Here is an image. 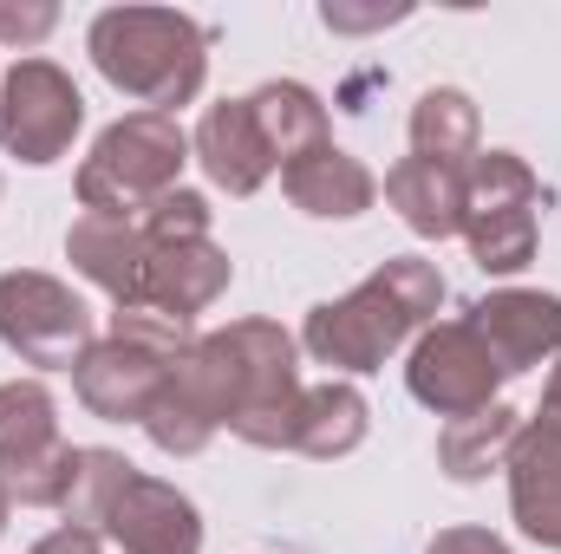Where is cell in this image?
<instances>
[{
  "mask_svg": "<svg viewBox=\"0 0 561 554\" xmlns=\"http://www.w3.org/2000/svg\"><path fill=\"white\" fill-rule=\"evenodd\" d=\"M437 307H444V275H437V262H424V255H392V262H379L373 275L359 280L353 293L320 300V307L307 313V326H300V346H307L320 366H333V372H346V379H366V372H379L399 346H412L424 326H437Z\"/></svg>",
  "mask_w": 561,
  "mask_h": 554,
  "instance_id": "obj_1",
  "label": "cell"
},
{
  "mask_svg": "<svg viewBox=\"0 0 561 554\" xmlns=\"http://www.w3.org/2000/svg\"><path fill=\"white\" fill-rule=\"evenodd\" d=\"M85 53L112 92L163 118H176L209 79V26L176 7H105L85 33Z\"/></svg>",
  "mask_w": 561,
  "mask_h": 554,
  "instance_id": "obj_2",
  "label": "cell"
},
{
  "mask_svg": "<svg viewBox=\"0 0 561 554\" xmlns=\"http://www.w3.org/2000/svg\"><path fill=\"white\" fill-rule=\"evenodd\" d=\"M190 346H196L190 320H170V313H150V307H118L112 326L99 333V346L72 366V392L105 424H144L163 379H170V366Z\"/></svg>",
  "mask_w": 561,
  "mask_h": 554,
  "instance_id": "obj_3",
  "label": "cell"
},
{
  "mask_svg": "<svg viewBox=\"0 0 561 554\" xmlns=\"http://www.w3.org/2000/svg\"><path fill=\"white\" fill-rule=\"evenodd\" d=\"M190 163V131L163 112H125L118 125H105L92 157L79 163V209L85 216H125L138 222L150 203H163L170 189H183Z\"/></svg>",
  "mask_w": 561,
  "mask_h": 554,
  "instance_id": "obj_4",
  "label": "cell"
},
{
  "mask_svg": "<svg viewBox=\"0 0 561 554\" xmlns=\"http://www.w3.org/2000/svg\"><path fill=\"white\" fill-rule=\"evenodd\" d=\"M542 183L516 150H477L463 170V242L483 275H523L542 242Z\"/></svg>",
  "mask_w": 561,
  "mask_h": 554,
  "instance_id": "obj_5",
  "label": "cell"
},
{
  "mask_svg": "<svg viewBox=\"0 0 561 554\" xmlns=\"http://www.w3.org/2000/svg\"><path fill=\"white\" fill-rule=\"evenodd\" d=\"M0 346H7L20 366L72 372V366L99 346V320H92V307H85L59 275L7 268V275H0Z\"/></svg>",
  "mask_w": 561,
  "mask_h": 554,
  "instance_id": "obj_6",
  "label": "cell"
},
{
  "mask_svg": "<svg viewBox=\"0 0 561 554\" xmlns=\"http://www.w3.org/2000/svg\"><path fill=\"white\" fill-rule=\"evenodd\" d=\"M229 424H236V359H229L222 333H196V346L170 366L157 405L144 417V437L163 457H196Z\"/></svg>",
  "mask_w": 561,
  "mask_h": 554,
  "instance_id": "obj_7",
  "label": "cell"
},
{
  "mask_svg": "<svg viewBox=\"0 0 561 554\" xmlns=\"http://www.w3.org/2000/svg\"><path fill=\"white\" fill-rule=\"evenodd\" d=\"M229 359H236V437L255 450H280V430L300 405V346L275 320H229L216 326Z\"/></svg>",
  "mask_w": 561,
  "mask_h": 554,
  "instance_id": "obj_8",
  "label": "cell"
},
{
  "mask_svg": "<svg viewBox=\"0 0 561 554\" xmlns=\"http://www.w3.org/2000/svg\"><path fill=\"white\" fill-rule=\"evenodd\" d=\"M85 125V99L66 66L53 59H13L0 79V150L20 163H59Z\"/></svg>",
  "mask_w": 561,
  "mask_h": 554,
  "instance_id": "obj_9",
  "label": "cell"
},
{
  "mask_svg": "<svg viewBox=\"0 0 561 554\" xmlns=\"http://www.w3.org/2000/svg\"><path fill=\"white\" fill-rule=\"evenodd\" d=\"M405 385L424 412H437L444 424L470 412H490L496 392H503V366L490 359L483 333L470 320H437L412 339V359H405Z\"/></svg>",
  "mask_w": 561,
  "mask_h": 554,
  "instance_id": "obj_10",
  "label": "cell"
},
{
  "mask_svg": "<svg viewBox=\"0 0 561 554\" xmlns=\"http://www.w3.org/2000/svg\"><path fill=\"white\" fill-rule=\"evenodd\" d=\"M463 320L483 333L503 379H516L529 366H549L561 353V293H542V287H496Z\"/></svg>",
  "mask_w": 561,
  "mask_h": 554,
  "instance_id": "obj_11",
  "label": "cell"
},
{
  "mask_svg": "<svg viewBox=\"0 0 561 554\" xmlns=\"http://www.w3.org/2000/svg\"><path fill=\"white\" fill-rule=\"evenodd\" d=\"M503 476H510V516H516V529L536 549L561 554V417H549V412L523 417Z\"/></svg>",
  "mask_w": 561,
  "mask_h": 554,
  "instance_id": "obj_12",
  "label": "cell"
},
{
  "mask_svg": "<svg viewBox=\"0 0 561 554\" xmlns=\"http://www.w3.org/2000/svg\"><path fill=\"white\" fill-rule=\"evenodd\" d=\"M229 280H236V262L216 249V235H196V242H150L144 280H138V307L196 326V313H209V307L229 293Z\"/></svg>",
  "mask_w": 561,
  "mask_h": 554,
  "instance_id": "obj_13",
  "label": "cell"
},
{
  "mask_svg": "<svg viewBox=\"0 0 561 554\" xmlns=\"http://www.w3.org/2000/svg\"><path fill=\"white\" fill-rule=\"evenodd\" d=\"M105 542L118 554H203V516L176 483L138 470L105 516Z\"/></svg>",
  "mask_w": 561,
  "mask_h": 554,
  "instance_id": "obj_14",
  "label": "cell"
},
{
  "mask_svg": "<svg viewBox=\"0 0 561 554\" xmlns=\"http://www.w3.org/2000/svg\"><path fill=\"white\" fill-rule=\"evenodd\" d=\"M190 157H196L203 176H209L216 189H229V196H255V189L280 170L268 138H262V125H255V105H249V99L209 105L203 125H196V138H190Z\"/></svg>",
  "mask_w": 561,
  "mask_h": 554,
  "instance_id": "obj_15",
  "label": "cell"
},
{
  "mask_svg": "<svg viewBox=\"0 0 561 554\" xmlns=\"http://www.w3.org/2000/svg\"><path fill=\"white\" fill-rule=\"evenodd\" d=\"M280 189H287V203H294L300 216H313V222H353V216H366V209L379 203V176H373L353 150H340V143H320V150L294 157V163L280 170Z\"/></svg>",
  "mask_w": 561,
  "mask_h": 554,
  "instance_id": "obj_16",
  "label": "cell"
},
{
  "mask_svg": "<svg viewBox=\"0 0 561 554\" xmlns=\"http://www.w3.org/2000/svg\"><path fill=\"white\" fill-rule=\"evenodd\" d=\"M144 255H150V242H144L138 222H125V216H85L79 209L72 229H66V262L92 287H105L118 307H138Z\"/></svg>",
  "mask_w": 561,
  "mask_h": 554,
  "instance_id": "obj_17",
  "label": "cell"
},
{
  "mask_svg": "<svg viewBox=\"0 0 561 554\" xmlns=\"http://www.w3.org/2000/svg\"><path fill=\"white\" fill-rule=\"evenodd\" d=\"M366 424H373L366 392L346 385V379H327V385H307L300 392V405H294L287 430H280V450L313 457V463H333V457H353L366 443Z\"/></svg>",
  "mask_w": 561,
  "mask_h": 554,
  "instance_id": "obj_18",
  "label": "cell"
},
{
  "mask_svg": "<svg viewBox=\"0 0 561 554\" xmlns=\"http://www.w3.org/2000/svg\"><path fill=\"white\" fill-rule=\"evenodd\" d=\"M386 203L405 216V229L424 242L463 235V170L431 163V157H399L386 170Z\"/></svg>",
  "mask_w": 561,
  "mask_h": 554,
  "instance_id": "obj_19",
  "label": "cell"
},
{
  "mask_svg": "<svg viewBox=\"0 0 561 554\" xmlns=\"http://www.w3.org/2000/svg\"><path fill=\"white\" fill-rule=\"evenodd\" d=\"M516 430H523V412H510L503 399H496L490 412L450 417V424L437 430V470H444L450 483H483V476H496V470L510 463Z\"/></svg>",
  "mask_w": 561,
  "mask_h": 554,
  "instance_id": "obj_20",
  "label": "cell"
},
{
  "mask_svg": "<svg viewBox=\"0 0 561 554\" xmlns=\"http://www.w3.org/2000/svg\"><path fill=\"white\" fill-rule=\"evenodd\" d=\"M59 405L39 379H7L0 385V476H20L59 450Z\"/></svg>",
  "mask_w": 561,
  "mask_h": 554,
  "instance_id": "obj_21",
  "label": "cell"
},
{
  "mask_svg": "<svg viewBox=\"0 0 561 554\" xmlns=\"http://www.w3.org/2000/svg\"><path fill=\"white\" fill-rule=\"evenodd\" d=\"M249 105H255V125H262V138H268L280 170H287L294 157L333 143L327 138V105H320V92L300 85V79H268V85H255Z\"/></svg>",
  "mask_w": 561,
  "mask_h": 554,
  "instance_id": "obj_22",
  "label": "cell"
},
{
  "mask_svg": "<svg viewBox=\"0 0 561 554\" xmlns=\"http://www.w3.org/2000/svg\"><path fill=\"white\" fill-rule=\"evenodd\" d=\"M477 150H483V118H477L470 92H457V85H431L419 105H412V157L450 163V170H470Z\"/></svg>",
  "mask_w": 561,
  "mask_h": 554,
  "instance_id": "obj_23",
  "label": "cell"
},
{
  "mask_svg": "<svg viewBox=\"0 0 561 554\" xmlns=\"http://www.w3.org/2000/svg\"><path fill=\"white\" fill-rule=\"evenodd\" d=\"M138 476V463L131 457H118V450H79V463H72V489H66V522L72 529H92V535H105V516H112V503L125 496V483Z\"/></svg>",
  "mask_w": 561,
  "mask_h": 554,
  "instance_id": "obj_24",
  "label": "cell"
},
{
  "mask_svg": "<svg viewBox=\"0 0 561 554\" xmlns=\"http://www.w3.org/2000/svg\"><path fill=\"white\" fill-rule=\"evenodd\" d=\"M53 26H59V7L53 0H20V7L0 0V39L7 46H39Z\"/></svg>",
  "mask_w": 561,
  "mask_h": 554,
  "instance_id": "obj_25",
  "label": "cell"
},
{
  "mask_svg": "<svg viewBox=\"0 0 561 554\" xmlns=\"http://www.w3.org/2000/svg\"><path fill=\"white\" fill-rule=\"evenodd\" d=\"M412 7H340V0H327L320 7V20L333 26V33H373V26H392V20H405Z\"/></svg>",
  "mask_w": 561,
  "mask_h": 554,
  "instance_id": "obj_26",
  "label": "cell"
},
{
  "mask_svg": "<svg viewBox=\"0 0 561 554\" xmlns=\"http://www.w3.org/2000/svg\"><path fill=\"white\" fill-rule=\"evenodd\" d=\"M424 554H510V542L490 529H444V535H431Z\"/></svg>",
  "mask_w": 561,
  "mask_h": 554,
  "instance_id": "obj_27",
  "label": "cell"
},
{
  "mask_svg": "<svg viewBox=\"0 0 561 554\" xmlns=\"http://www.w3.org/2000/svg\"><path fill=\"white\" fill-rule=\"evenodd\" d=\"M26 554H105V535H92V529H72V522H59L53 535H39Z\"/></svg>",
  "mask_w": 561,
  "mask_h": 554,
  "instance_id": "obj_28",
  "label": "cell"
},
{
  "mask_svg": "<svg viewBox=\"0 0 561 554\" xmlns=\"http://www.w3.org/2000/svg\"><path fill=\"white\" fill-rule=\"evenodd\" d=\"M536 412H549V417H561V353L549 359V385H542V405Z\"/></svg>",
  "mask_w": 561,
  "mask_h": 554,
  "instance_id": "obj_29",
  "label": "cell"
},
{
  "mask_svg": "<svg viewBox=\"0 0 561 554\" xmlns=\"http://www.w3.org/2000/svg\"><path fill=\"white\" fill-rule=\"evenodd\" d=\"M7 522H13V496H7V483H0V535H7Z\"/></svg>",
  "mask_w": 561,
  "mask_h": 554,
  "instance_id": "obj_30",
  "label": "cell"
}]
</instances>
